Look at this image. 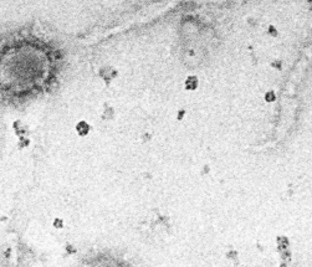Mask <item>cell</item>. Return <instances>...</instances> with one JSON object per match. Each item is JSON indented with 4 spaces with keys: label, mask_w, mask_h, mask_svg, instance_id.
Masks as SVG:
<instances>
[]
</instances>
